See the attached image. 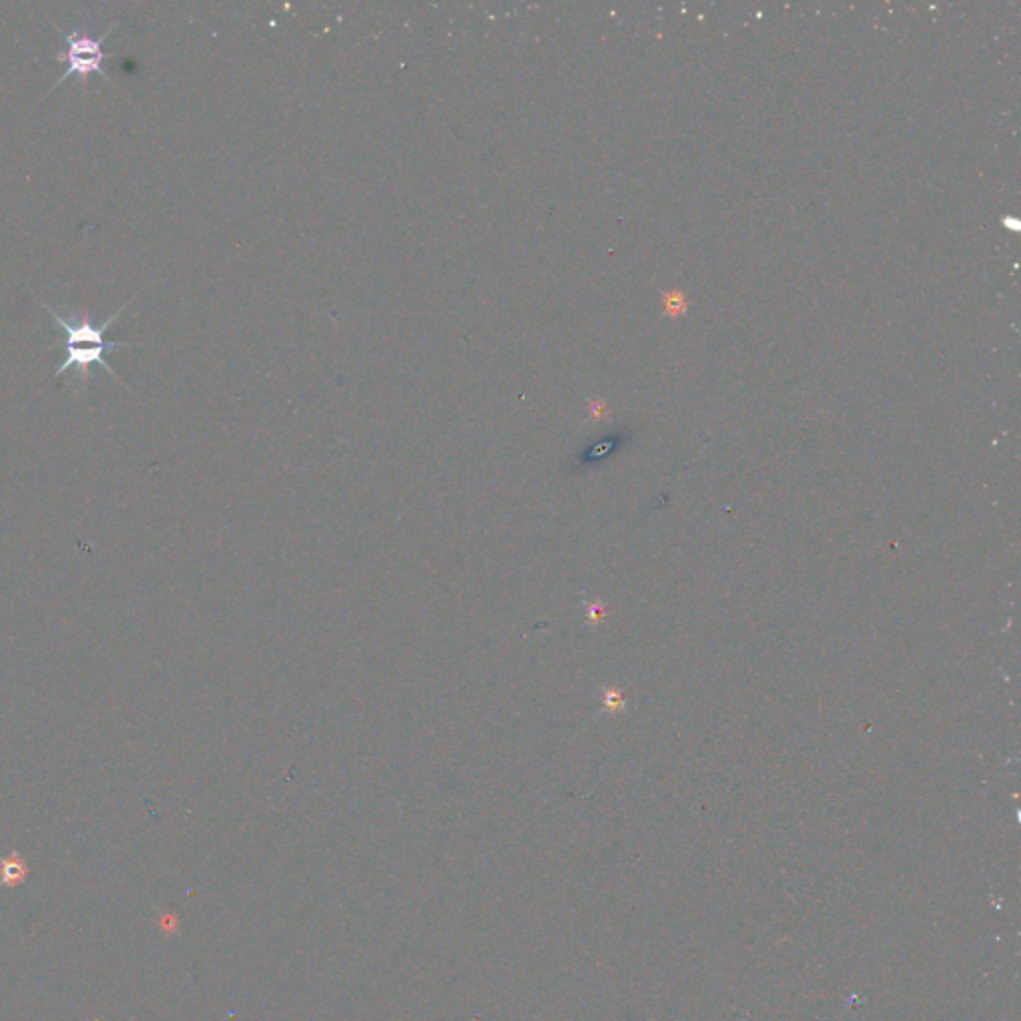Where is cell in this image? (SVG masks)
Instances as JSON below:
<instances>
[{
    "label": "cell",
    "mask_w": 1021,
    "mask_h": 1021,
    "mask_svg": "<svg viewBox=\"0 0 1021 1021\" xmlns=\"http://www.w3.org/2000/svg\"><path fill=\"white\" fill-rule=\"evenodd\" d=\"M136 296H132L128 300V304L134 300ZM128 304H122V308L112 316L108 318L102 326H96L92 324L88 318H76V322H68L66 318L58 316L52 308H48L46 304H42L54 318V322L58 324V328L66 334V340H64V349H66V359L60 363V367L54 371V377L70 371V369H76L78 375L82 379L88 377V371L92 365H100L104 367L110 375L118 377L116 371L112 367H108V363L104 361V351L108 349H116V347H136V345H142V343H130V341H106L104 340V334L106 330L116 322V318L126 310ZM120 379V377H118Z\"/></svg>",
    "instance_id": "1"
},
{
    "label": "cell",
    "mask_w": 1021,
    "mask_h": 1021,
    "mask_svg": "<svg viewBox=\"0 0 1021 1021\" xmlns=\"http://www.w3.org/2000/svg\"><path fill=\"white\" fill-rule=\"evenodd\" d=\"M28 868L18 852L0 860V888H16L26 880Z\"/></svg>",
    "instance_id": "3"
},
{
    "label": "cell",
    "mask_w": 1021,
    "mask_h": 1021,
    "mask_svg": "<svg viewBox=\"0 0 1021 1021\" xmlns=\"http://www.w3.org/2000/svg\"><path fill=\"white\" fill-rule=\"evenodd\" d=\"M605 702H607V706H609L611 710H619V708L623 706L625 698H623V694H621L619 690H609V692H607V696H605Z\"/></svg>",
    "instance_id": "5"
},
{
    "label": "cell",
    "mask_w": 1021,
    "mask_h": 1021,
    "mask_svg": "<svg viewBox=\"0 0 1021 1021\" xmlns=\"http://www.w3.org/2000/svg\"><path fill=\"white\" fill-rule=\"evenodd\" d=\"M688 308V302L681 290H669L663 294V312L667 318H679Z\"/></svg>",
    "instance_id": "4"
},
{
    "label": "cell",
    "mask_w": 1021,
    "mask_h": 1021,
    "mask_svg": "<svg viewBox=\"0 0 1021 1021\" xmlns=\"http://www.w3.org/2000/svg\"><path fill=\"white\" fill-rule=\"evenodd\" d=\"M116 28V24L108 26V30L102 34V36H94V34H88L84 30H74V32H68V34H62L64 42H66V50H62L56 60L58 62H64L66 64V70L64 74L56 80V84L48 90V94L52 90H56L64 80H68L70 76L78 74L80 78H84L82 82L86 84L88 76L90 74H100L104 80L110 82V76L104 72L102 68V62L106 58V52L102 48L104 40L110 36V32ZM46 94V96H48Z\"/></svg>",
    "instance_id": "2"
}]
</instances>
